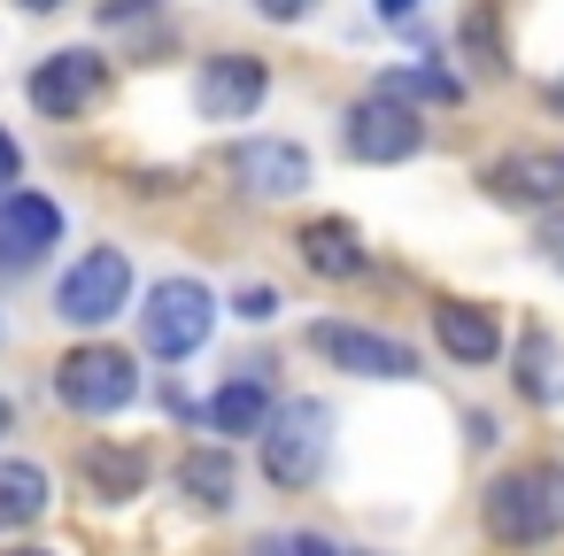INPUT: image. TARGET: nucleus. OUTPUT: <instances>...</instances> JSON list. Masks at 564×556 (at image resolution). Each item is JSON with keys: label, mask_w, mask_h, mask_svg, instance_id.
Wrapping results in <instances>:
<instances>
[{"label": "nucleus", "mask_w": 564, "mask_h": 556, "mask_svg": "<svg viewBox=\"0 0 564 556\" xmlns=\"http://www.w3.org/2000/svg\"><path fill=\"white\" fill-rule=\"evenodd\" d=\"M487 533L502 548H541L564 533V464H518L487 487Z\"/></svg>", "instance_id": "obj_1"}, {"label": "nucleus", "mask_w": 564, "mask_h": 556, "mask_svg": "<svg viewBox=\"0 0 564 556\" xmlns=\"http://www.w3.org/2000/svg\"><path fill=\"white\" fill-rule=\"evenodd\" d=\"M325 433H333L325 402H310V394L279 402V410L263 417V479L286 487V494H302V487L325 471Z\"/></svg>", "instance_id": "obj_2"}, {"label": "nucleus", "mask_w": 564, "mask_h": 556, "mask_svg": "<svg viewBox=\"0 0 564 556\" xmlns=\"http://www.w3.org/2000/svg\"><path fill=\"white\" fill-rule=\"evenodd\" d=\"M209 332H217V302H209L202 279H155V286H148V302H140V340H148V356L178 363V356H194Z\"/></svg>", "instance_id": "obj_3"}, {"label": "nucleus", "mask_w": 564, "mask_h": 556, "mask_svg": "<svg viewBox=\"0 0 564 556\" xmlns=\"http://www.w3.org/2000/svg\"><path fill=\"white\" fill-rule=\"evenodd\" d=\"M55 394H63V410H78V417H117V410L140 394V363H132L124 348H70V356L55 363Z\"/></svg>", "instance_id": "obj_4"}, {"label": "nucleus", "mask_w": 564, "mask_h": 556, "mask_svg": "<svg viewBox=\"0 0 564 556\" xmlns=\"http://www.w3.org/2000/svg\"><path fill=\"white\" fill-rule=\"evenodd\" d=\"M124 294H132V263H124V248H94V255H78V263L63 271V286H55V317H70V325H109V317L124 309Z\"/></svg>", "instance_id": "obj_5"}, {"label": "nucleus", "mask_w": 564, "mask_h": 556, "mask_svg": "<svg viewBox=\"0 0 564 556\" xmlns=\"http://www.w3.org/2000/svg\"><path fill=\"white\" fill-rule=\"evenodd\" d=\"M340 148H348L356 163H410V155L425 148V124H417V109H402V101H387V94H364V101L348 109V124H340Z\"/></svg>", "instance_id": "obj_6"}, {"label": "nucleus", "mask_w": 564, "mask_h": 556, "mask_svg": "<svg viewBox=\"0 0 564 556\" xmlns=\"http://www.w3.org/2000/svg\"><path fill=\"white\" fill-rule=\"evenodd\" d=\"M101 86H109V63L94 47H63L32 70V109L40 117H86L101 101Z\"/></svg>", "instance_id": "obj_7"}, {"label": "nucleus", "mask_w": 564, "mask_h": 556, "mask_svg": "<svg viewBox=\"0 0 564 556\" xmlns=\"http://www.w3.org/2000/svg\"><path fill=\"white\" fill-rule=\"evenodd\" d=\"M310 348H317L333 371H356V379H410V371H417V356H410L402 340L364 332V325H317Z\"/></svg>", "instance_id": "obj_8"}, {"label": "nucleus", "mask_w": 564, "mask_h": 556, "mask_svg": "<svg viewBox=\"0 0 564 556\" xmlns=\"http://www.w3.org/2000/svg\"><path fill=\"white\" fill-rule=\"evenodd\" d=\"M63 240V209L47 194H0V271H32Z\"/></svg>", "instance_id": "obj_9"}, {"label": "nucleus", "mask_w": 564, "mask_h": 556, "mask_svg": "<svg viewBox=\"0 0 564 556\" xmlns=\"http://www.w3.org/2000/svg\"><path fill=\"white\" fill-rule=\"evenodd\" d=\"M263 94H271V70L256 55H209L202 63V117L240 124L248 109H263Z\"/></svg>", "instance_id": "obj_10"}, {"label": "nucleus", "mask_w": 564, "mask_h": 556, "mask_svg": "<svg viewBox=\"0 0 564 556\" xmlns=\"http://www.w3.org/2000/svg\"><path fill=\"white\" fill-rule=\"evenodd\" d=\"M232 171H240V186L263 194V201H286V194L310 186V155H302L294 140H248V148H232Z\"/></svg>", "instance_id": "obj_11"}, {"label": "nucleus", "mask_w": 564, "mask_h": 556, "mask_svg": "<svg viewBox=\"0 0 564 556\" xmlns=\"http://www.w3.org/2000/svg\"><path fill=\"white\" fill-rule=\"evenodd\" d=\"M433 332H441V348H448L456 363H495V356H502V325H495L479 302H441V309H433Z\"/></svg>", "instance_id": "obj_12"}, {"label": "nucleus", "mask_w": 564, "mask_h": 556, "mask_svg": "<svg viewBox=\"0 0 564 556\" xmlns=\"http://www.w3.org/2000/svg\"><path fill=\"white\" fill-rule=\"evenodd\" d=\"M302 263H310L317 279H364V271H371V255H364L356 225H340V217L302 225Z\"/></svg>", "instance_id": "obj_13"}, {"label": "nucleus", "mask_w": 564, "mask_h": 556, "mask_svg": "<svg viewBox=\"0 0 564 556\" xmlns=\"http://www.w3.org/2000/svg\"><path fill=\"white\" fill-rule=\"evenodd\" d=\"M78 471H86V487H94V494H109V502H132V494L148 487V448L86 440V448H78Z\"/></svg>", "instance_id": "obj_14"}, {"label": "nucleus", "mask_w": 564, "mask_h": 556, "mask_svg": "<svg viewBox=\"0 0 564 556\" xmlns=\"http://www.w3.org/2000/svg\"><path fill=\"white\" fill-rule=\"evenodd\" d=\"M495 201H556L564 194V155H502L487 171Z\"/></svg>", "instance_id": "obj_15"}, {"label": "nucleus", "mask_w": 564, "mask_h": 556, "mask_svg": "<svg viewBox=\"0 0 564 556\" xmlns=\"http://www.w3.org/2000/svg\"><path fill=\"white\" fill-rule=\"evenodd\" d=\"M32 517H47V471L24 456H0V533L32 525Z\"/></svg>", "instance_id": "obj_16"}, {"label": "nucleus", "mask_w": 564, "mask_h": 556, "mask_svg": "<svg viewBox=\"0 0 564 556\" xmlns=\"http://www.w3.org/2000/svg\"><path fill=\"white\" fill-rule=\"evenodd\" d=\"M209 433H263V417H271V394L256 386V379H232V386H217L209 394Z\"/></svg>", "instance_id": "obj_17"}, {"label": "nucleus", "mask_w": 564, "mask_h": 556, "mask_svg": "<svg viewBox=\"0 0 564 556\" xmlns=\"http://www.w3.org/2000/svg\"><path fill=\"white\" fill-rule=\"evenodd\" d=\"M178 487H186V502H202V510H232V456H225V448H194V456L178 464Z\"/></svg>", "instance_id": "obj_18"}, {"label": "nucleus", "mask_w": 564, "mask_h": 556, "mask_svg": "<svg viewBox=\"0 0 564 556\" xmlns=\"http://www.w3.org/2000/svg\"><path fill=\"white\" fill-rule=\"evenodd\" d=\"M371 94H387V101H402V109H410V101H448V109L464 101V86H456L448 70H425V63H402V70H387Z\"/></svg>", "instance_id": "obj_19"}, {"label": "nucleus", "mask_w": 564, "mask_h": 556, "mask_svg": "<svg viewBox=\"0 0 564 556\" xmlns=\"http://www.w3.org/2000/svg\"><path fill=\"white\" fill-rule=\"evenodd\" d=\"M518 386H525V402H556V340H549V332H525V348H518Z\"/></svg>", "instance_id": "obj_20"}, {"label": "nucleus", "mask_w": 564, "mask_h": 556, "mask_svg": "<svg viewBox=\"0 0 564 556\" xmlns=\"http://www.w3.org/2000/svg\"><path fill=\"white\" fill-rule=\"evenodd\" d=\"M464 47H471V63H479V70H510V55L495 47V17H487V9H471V17H464Z\"/></svg>", "instance_id": "obj_21"}, {"label": "nucleus", "mask_w": 564, "mask_h": 556, "mask_svg": "<svg viewBox=\"0 0 564 556\" xmlns=\"http://www.w3.org/2000/svg\"><path fill=\"white\" fill-rule=\"evenodd\" d=\"M240 317L271 325V317H279V286H248V294H240Z\"/></svg>", "instance_id": "obj_22"}, {"label": "nucleus", "mask_w": 564, "mask_h": 556, "mask_svg": "<svg viewBox=\"0 0 564 556\" xmlns=\"http://www.w3.org/2000/svg\"><path fill=\"white\" fill-rule=\"evenodd\" d=\"M541 255L564 271V209H549V217H541Z\"/></svg>", "instance_id": "obj_23"}, {"label": "nucleus", "mask_w": 564, "mask_h": 556, "mask_svg": "<svg viewBox=\"0 0 564 556\" xmlns=\"http://www.w3.org/2000/svg\"><path fill=\"white\" fill-rule=\"evenodd\" d=\"M317 0H256V17H271V24H294V17H310Z\"/></svg>", "instance_id": "obj_24"}, {"label": "nucleus", "mask_w": 564, "mask_h": 556, "mask_svg": "<svg viewBox=\"0 0 564 556\" xmlns=\"http://www.w3.org/2000/svg\"><path fill=\"white\" fill-rule=\"evenodd\" d=\"M17 171H24V155H17V140L0 132V186H17Z\"/></svg>", "instance_id": "obj_25"}, {"label": "nucleus", "mask_w": 564, "mask_h": 556, "mask_svg": "<svg viewBox=\"0 0 564 556\" xmlns=\"http://www.w3.org/2000/svg\"><path fill=\"white\" fill-rule=\"evenodd\" d=\"M286 556H340L325 533H302V541H286Z\"/></svg>", "instance_id": "obj_26"}, {"label": "nucleus", "mask_w": 564, "mask_h": 556, "mask_svg": "<svg viewBox=\"0 0 564 556\" xmlns=\"http://www.w3.org/2000/svg\"><path fill=\"white\" fill-rule=\"evenodd\" d=\"M371 9H379V17H410V9H417V0H371Z\"/></svg>", "instance_id": "obj_27"}, {"label": "nucleus", "mask_w": 564, "mask_h": 556, "mask_svg": "<svg viewBox=\"0 0 564 556\" xmlns=\"http://www.w3.org/2000/svg\"><path fill=\"white\" fill-rule=\"evenodd\" d=\"M9 425H17V402H9V394H0V433H9Z\"/></svg>", "instance_id": "obj_28"}, {"label": "nucleus", "mask_w": 564, "mask_h": 556, "mask_svg": "<svg viewBox=\"0 0 564 556\" xmlns=\"http://www.w3.org/2000/svg\"><path fill=\"white\" fill-rule=\"evenodd\" d=\"M24 9H32V17H47V9H63V0H24Z\"/></svg>", "instance_id": "obj_29"}, {"label": "nucleus", "mask_w": 564, "mask_h": 556, "mask_svg": "<svg viewBox=\"0 0 564 556\" xmlns=\"http://www.w3.org/2000/svg\"><path fill=\"white\" fill-rule=\"evenodd\" d=\"M256 556H286V548H256Z\"/></svg>", "instance_id": "obj_30"}, {"label": "nucleus", "mask_w": 564, "mask_h": 556, "mask_svg": "<svg viewBox=\"0 0 564 556\" xmlns=\"http://www.w3.org/2000/svg\"><path fill=\"white\" fill-rule=\"evenodd\" d=\"M17 556H47V548H17Z\"/></svg>", "instance_id": "obj_31"}]
</instances>
